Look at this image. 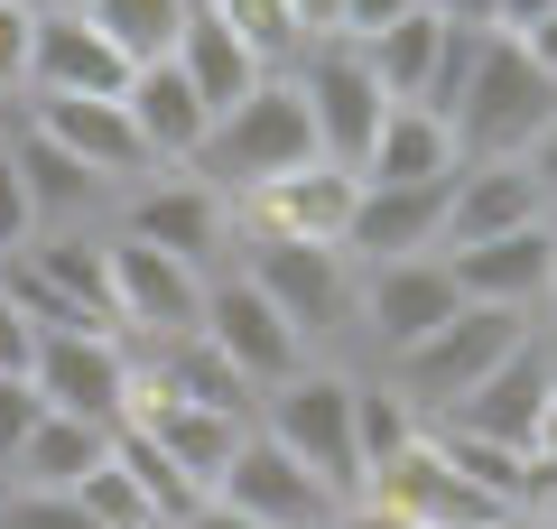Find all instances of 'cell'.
<instances>
[{
    "label": "cell",
    "instance_id": "cell-27",
    "mask_svg": "<svg viewBox=\"0 0 557 529\" xmlns=\"http://www.w3.org/2000/svg\"><path fill=\"white\" fill-rule=\"evenodd\" d=\"M10 158H20V176H28V196H38V223L47 214H84V205L102 196V176L94 168H75V158L57 149V139L28 121V131H10Z\"/></svg>",
    "mask_w": 557,
    "mask_h": 529
},
{
    "label": "cell",
    "instance_id": "cell-16",
    "mask_svg": "<svg viewBox=\"0 0 557 529\" xmlns=\"http://www.w3.org/2000/svg\"><path fill=\"white\" fill-rule=\"evenodd\" d=\"M121 112H131V131H139V149H149V168H196L205 131H214V112H205V94L177 75V57L131 65V84H121Z\"/></svg>",
    "mask_w": 557,
    "mask_h": 529
},
{
    "label": "cell",
    "instance_id": "cell-10",
    "mask_svg": "<svg viewBox=\"0 0 557 529\" xmlns=\"http://www.w3.org/2000/svg\"><path fill=\"white\" fill-rule=\"evenodd\" d=\"M214 502L223 510H242V520H260V529H335V510H344V492H325L317 473L298 465V455L278 446V436H242L233 446V465L214 473Z\"/></svg>",
    "mask_w": 557,
    "mask_h": 529
},
{
    "label": "cell",
    "instance_id": "cell-18",
    "mask_svg": "<svg viewBox=\"0 0 557 529\" xmlns=\"http://www.w3.org/2000/svg\"><path fill=\"white\" fill-rule=\"evenodd\" d=\"M131 428L149 436V446H168L205 483V502H214V473L233 465V446L251 436V418H242V409H205V399H168V391L139 381V391H131Z\"/></svg>",
    "mask_w": 557,
    "mask_h": 529
},
{
    "label": "cell",
    "instance_id": "cell-26",
    "mask_svg": "<svg viewBox=\"0 0 557 529\" xmlns=\"http://www.w3.org/2000/svg\"><path fill=\"white\" fill-rule=\"evenodd\" d=\"M437 47H446V10H437V0H418L409 20H391L381 38H362V65L381 75V94H391V102H418V94H428V75H437Z\"/></svg>",
    "mask_w": 557,
    "mask_h": 529
},
{
    "label": "cell",
    "instance_id": "cell-44",
    "mask_svg": "<svg viewBox=\"0 0 557 529\" xmlns=\"http://www.w3.org/2000/svg\"><path fill=\"white\" fill-rule=\"evenodd\" d=\"M288 10H298L307 38H335V0H288Z\"/></svg>",
    "mask_w": 557,
    "mask_h": 529
},
{
    "label": "cell",
    "instance_id": "cell-22",
    "mask_svg": "<svg viewBox=\"0 0 557 529\" xmlns=\"http://www.w3.org/2000/svg\"><path fill=\"white\" fill-rule=\"evenodd\" d=\"M446 242V176L437 186H362L354 223H344V251L354 260H409Z\"/></svg>",
    "mask_w": 557,
    "mask_h": 529
},
{
    "label": "cell",
    "instance_id": "cell-2",
    "mask_svg": "<svg viewBox=\"0 0 557 529\" xmlns=\"http://www.w3.org/2000/svg\"><path fill=\"white\" fill-rule=\"evenodd\" d=\"M530 334H539L530 307H474V297H465L437 334H418L409 353H391V362H381V381H391L418 418H446V409H456V399L502 362V353L530 344Z\"/></svg>",
    "mask_w": 557,
    "mask_h": 529
},
{
    "label": "cell",
    "instance_id": "cell-13",
    "mask_svg": "<svg viewBox=\"0 0 557 529\" xmlns=\"http://www.w3.org/2000/svg\"><path fill=\"white\" fill-rule=\"evenodd\" d=\"M362 492H372V502H391L409 529H483V520L502 510L493 492H474L456 465H446V446H437L428 428H418L391 465H372V483H362Z\"/></svg>",
    "mask_w": 557,
    "mask_h": 529
},
{
    "label": "cell",
    "instance_id": "cell-12",
    "mask_svg": "<svg viewBox=\"0 0 557 529\" xmlns=\"http://www.w3.org/2000/svg\"><path fill=\"white\" fill-rule=\"evenodd\" d=\"M196 316H205V270L196 260L112 233V325L168 344V334H196Z\"/></svg>",
    "mask_w": 557,
    "mask_h": 529
},
{
    "label": "cell",
    "instance_id": "cell-30",
    "mask_svg": "<svg viewBox=\"0 0 557 529\" xmlns=\"http://www.w3.org/2000/svg\"><path fill=\"white\" fill-rule=\"evenodd\" d=\"M112 455H121V465H131V483L149 492V502H159V520H168V529H177L186 510L205 502V483H196V473H186V465H177V455H168V446H149V436H139L131 418H121V428H112Z\"/></svg>",
    "mask_w": 557,
    "mask_h": 529
},
{
    "label": "cell",
    "instance_id": "cell-4",
    "mask_svg": "<svg viewBox=\"0 0 557 529\" xmlns=\"http://www.w3.org/2000/svg\"><path fill=\"white\" fill-rule=\"evenodd\" d=\"M260 436H278V446L298 455V465L317 473L325 492H344V502L362 492V436H354V372H325V362H307V372H288L278 391H260Z\"/></svg>",
    "mask_w": 557,
    "mask_h": 529
},
{
    "label": "cell",
    "instance_id": "cell-38",
    "mask_svg": "<svg viewBox=\"0 0 557 529\" xmlns=\"http://www.w3.org/2000/svg\"><path fill=\"white\" fill-rule=\"evenodd\" d=\"M28 362H38V316L0 288V372H28Z\"/></svg>",
    "mask_w": 557,
    "mask_h": 529
},
{
    "label": "cell",
    "instance_id": "cell-5",
    "mask_svg": "<svg viewBox=\"0 0 557 529\" xmlns=\"http://www.w3.org/2000/svg\"><path fill=\"white\" fill-rule=\"evenodd\" d=\"M242 270L260 279V297H270L288 325L307 334V353L317 344H335L344 325H354V251L344 242H270V233H242Z\"/></svg>",
    "mask_w": 557,
    "mask_h": 529
},
{
    "label": "cell",
    "instance_id": "cell-9",
    "mask_svg": "<svg viewBox=\"0 0 557 529\" xmlns=\"http://www.w3.org/2000/svg\"><path fill=\"white\" fill-rule=\"evenodd\" d=\"M354 325H362V344L391 362V353H409L418 334H437L446 316L465 307V288H456V270H446L437 251H409V260H354Z\"/></svg>",
    "mask_w": 557,
    "mask_h": 529
},
{
    "label": "cell",
    "instance_id": "cell-20",
    "mask_svg": "<svg viewBox=\"0 0 557 529\" xmlns=\"http://www.w3.org/2000/svg\"><path fill=\"white\" fill-rule=\"evenodd\" d=\"M520 223H548V205H539V186H530L520 158H465V168L446 176V242H437V251L520 233Z\"/></svg>",
    "mask_w": 557,
    "mask_h": 529
},
{
    "label": "cell",
    "instance_id": "cell-1",
    "mask_svg": "<svg viewBox=\"0 0 557 529\" xmlns=\"http://www.w3.org/2000/svg\"><path fill=\"white\" fill-rule=\"evenodd\" d=\"M557 121V75L530 57L520 38H483L474 75H465L456 112H446V131H456V158H520L539 131Z\"/></svg>",
    "mask_w": 557,
    "mask_h": 529
},
{
    "label": "cell",
    "instance_id": "cell-32",
    "mask_svg": "<svg viewBox=\"0 0 557 529\" xmlns=\"http://www.w3.org/2000/svg\"><path fill=\"white\" fill-rule=\"evenodd\" d=\"M75 510H84L94 529H168V520H159V502L131 483V465H121V455H102V465L75 483Z\"/></svg>",
    "mask_w": 557,
    "mask_h": 529
},
{
    "label": "cell",
    "instance_id": "cell-36",
    "mask_svg": "<svg viewBox=\"0 0 557 529\" xmlns=\"http://www.w3.org/2000/svg\"><path fill=\"white\" fill-rule=\"evenodd\" d=\"M38 409H47V399L28 391V372H0V465L20 455V436L38 428Z\"/></svg>",
    "mask_w": 557,
    "mask_h": 529
},
{
    "label": "cell",
    "instance_id": "cell-15",
    "mask_svg": "<svg viewBox=\"0 0 557 529\" xmlns=\"http://www.w3.org/2000/svg\"><path fill=\"white\" fill-rule=\"evenodd\" d=\"M121 233H131V242H159V251L196 260V270L214 279V251L233 242V196L205 186V176H168V186H139V196H131Z\"/></svg>",
    "mask_w": 557,
    "mask_h": 529
},
{
    "label": "cell",
    "instance_id": "cell-47",
    "mask_svg": "<svg viewBox=\"0 0 557 529\" xmlns=\"http://www.w3.org/2000/svg\"><path fill=\"white\" fill-rule=\"evenodd\" d=\"M539 353H548V381H557V325L548 316H539Z\"/></svg>",
    "mask_w": 557,
    "mask_h": 529
},
{
    "label": "cell",
    "instance_id": "cell-46",
    "mask_svg": "<svg viewBox=\"0 0 557 529\" xmlns=\"http://www.w3.org/2000/svg\"><path fill=\"white\" fill-rule=\"evenodd\" d=\"M483 529H557V510H493Z\"/></svg>",
    "mask_w": 557,
    "mask_h": 529
},
{
    "label": "cell",
    "instance_id": "cell-14",
    "mask_svg": "<svg viewBox=\"0 0 557 529\" xmlns=\"http://www.w3.org/2000/svg\"><path fill=\"white\" fill-rule=\"evenodd\" d=\"M456 270V288L474 307H548V279H557V223H520V233H493V242H456L437 251Z\"/></svg>",
    "mask_w": 557,
    "mask_h": 529
},
{
    "label": "cell",
    "instance_id": "cell-48",
    "mask_svg": "<svg viewBox=\"0 0 557 529\" xmlns=\"http://www.w3.org/2000/svg\"><path fill=\"white\" fill-rule=\"evenodd\" d=\"M20 10H38V20H57V10H84V0H20Z\"/></svg>",
    "mask_w": 557,
    "mask_h": 529
},
{
    "label": "cell",
    "instance_id": "cell-3",
    "mask_svg": "<svg viewBox=\"0 0 557 529\" xmlns=\"http://www.w3.org/2000/svg\"><path fill=\"white\" fill-rule=\"evenodd\" d=\"M307 158H317V131H307L298 84H288V75H260L233 112H214V131H205V149H196V176H205V186H223V196H251V186L307 168Z\"/></svg>",
    "mask_w": 557,
    "mask_h": 529
},
{
    "label": "cell",
    "instance_id": "cell-7",
    "mask_svg": "<svg viewBox=\"0 0 557 529\" xmlns=\"http://www.w3.org/2000/svg\"><path fill=\"white\" fill-rule=\"evenodd\" d=\"M196 334L223 353V362H233L242 381H251V391H278L288 372H307V362H317V353H307V334L288 325L270 297H260L251 270H214V279H205V316H196Z\"/></svg>",
    "mask_w": 557,
    "mask_h": 529
},
{
    "label": "cell",
    "instance_id": "cell-35",
    "mask_svg": "<svg viewBox=\"0 0 557 529\" xmlns=\"http://www.w3.org/2000/svg\"><path fill=\"white\" fill-rule=\"evenodd\" d=\"M28 28H38V10L0 0V102H10V94H28Z\"/></svg>",
    "mask_w": 557,
    "mask_h": 529
},
{
    "label": "cell",
    "instance_id": "cell-19",
    "mask_svg": "<svg viewBox=\"0 0 557 529\" xmlns=\"http://www.w3.org/2000/svg\"><path fill=\"white\" fill-rule=\"evenodd\" d=\"M121 84H131V57H121L84 10H57V20L28 28V94H94V102H112Z\"/></svg>",
    "mask_w": 557,
    "mask_h": 529
},
{
    "label": "cell",
    "instance_id": "cell-45",
    "mask_svg": "<svg viewBox=\"0 0 557 529\" xmlns=\"http://www.w3.org/2000/svg\"><path fill=\"white\" fill-rule=\"evenodd\" d=\"M520 47H530V57L548 65V75H557V10H548V20H539V28H530V38H520Z\"/></svg>",
    "mask_w": 557,
    "mask_h": 529
},
{
    "label": "cell",
    "instance_id": "cell-28",
    "mask_svg": "<svg viewBox=\"0 0 557 529\" xmlns=\"http://www.w3.org/2000/svg\"><path fill=\"white\" fill-rule=\"evenodd\" d=\"M186 10H196V0H84V20H94L131 65L168 57V47H177V28H186Z\"/></svg>",
    "mask_w": 557,
    "mask_h": 529
},
{
    "label": "cell",
    "instance_id": "cell-33",
    "mask_svg": "<svg viewBox=\"0 0 557 529\" xmlns=\"http://www.w3.org/2000/svg\"><path fill=\"white\" fill-rule=\"evenodd\" d=\"M38 233H47V223H38V196H28L20 158H10V139H0V260H20Z\"/></svg>",
    "mask_w": 557,
    "mask_h": 529
},
{
    "label": "cell",
    "instance_id": "cell-31",
    "mask_svg": "<svg viewBox=\"0 0 557 529\" xmlns=\"http://www.w3.org/2000/svg\"><path fill=\"white\" fill-rule=\"evenodd\" d=\"M428 428V418L409 409V399L391 391V381H354V436H362V483H372V465H391L409 436Z\"/></svg>",
    "mask_w": 557,
    "mask_h": 529
},
{
    "label": "cell",
    "instance_id": "cell-39",
    "mask_svg": "<svg viewBox=\"0 0 557 529\" xmlns=\"http://www.w3.org/2000/svg\"><path fill=\"white\" fill-rule=\"evenodd\" d=\"M520 168H530V186H539V205H548V223H557V121H548V131L530 139V149H520Z\"/></svg>",
    "mask_w": 557,
    "mask_h": 529
},
{
    "label": "cell",
    "instance_id": "cell-11",
    "mask_svg": "<svg viewBox=\"0 0 557 529\" xmlns=\"http://www.w3.org/2000/svg\"><path fill=\"white\" fill-rule=\"evenodd\" d=\"M354 196H362V176H354V168H335V158H307V168H288V176H270V186H251V196H233V233H270V242H344Z\"/></svg>",
    "mask_w": 557,
    "mask_h": 529
},
{
    "label": "cell",
    "instance_id": "cell-43",
    "mask_svg": "<svg viewBox=\"0 0 557 529\" xmlns=\"http://www.w3.org/2000/svg\"><path fill=\"white\" fill-rule=\"evenodd\" d=\"M177 529H260V520H242V510H223V502H196Z\"/></svg>",
    "mask_w": 557,
    "mask_h": 529
},
{
    "label": "cell",
    "instance_id": "cell-41",
    "mask_svg": "<svg viewBox=\"0 0 557 529\" xmlns=\"http://www.w3.org/2000/svg\"><path fill=\"white\" fill-rule=\"evenodd\" d=\"M548 10H557V0H502V20H493V28H502V38H530Z\"/></svg>",
    "mask_w": 557,
    "mask_h": 529
},
{
    "label": "cell",
    "instance_id": "cell-40",
    "mask_svg": "<svg viewBox=\"0 0 557 529\" xmlns=\"http://www.w3.org/2000/svg\"><path fill=\"white\" fill-rule=\"evenodd\" d=\"M335 529H409V520H399L391 502H372V492H354V502L335 510Z\"/></svg>",
    "mask_w": 557,
    "mask_h": 529
},
{
    "label": "cell",
    "instance_id": "cell-17",
    "mask_svg": "<svg viewBox=\"0 0 557 529\" xmlns=\"http://www.w3.org/2000/svg\"><path fill=\"white\" fill-rule=\"evenodd\" d=\"M28 121H38V131L75 158V168H94L102 186L149 176V149H139V131H131V112H121V94H112V102H94V94H28Z\"/></svg>",
    "mask_w": 557,
    "mask_h": 529
},
{
    "label": "cell",
    "instance_id": "cell-21",
    "mask_svg": "<svg viewBox=\"0 0 557 529\" xmlns=\"http://www.w3.org/2000/svg\"><path fill=\"white\" fill-rule=\"evenodd\" d=\"M548 391H557V381H548V353H539V334H530V344L502 353V362L437 418V428H474V436H502V446H530V428H539V409H548Z\"/></svg>",
    "mask_w": 557,
    "mask_h": 529
},
{
    "label": "cell",
    "instance_id": "cell-23",
    "mask_svg": "<svg viewBox=\"0 0 557 529\" xmlns=\"http://www.w3.org/2000/svg\"><path fill=\"white\" fill-rule=\"evenodd\" d=\"M456 168H465V158H456V131H446L428 102H391L354 176H362V186H437V176H456Z\"/></svg>",
    "mask_w": 557,
    "mask_h": 529
},
{
    "label": "cell",
    "instance_id": "cell-25",
    "mask_svg": "<svg viewBox=\"0 0 557 529\" xmlns=\"http://www.w3.org/2000/svg\"><path fill=\"white\" fill-rule=\"evenodd\" d=\"M168 57H177V75L205 94V112H233V102L260 84V57L214 20V10H205V0L186 10V28H177V47H168Z\"/></svg>",
    "mask_w": 557,
    "mask_h": 529
},
{
    "label": "cell",
    "instance_id": "cell-37",
    "mask_svg": "<svg viewBox=\"0 0 557 529\" xmlns=\"http://www.w3.org/2000/svg\"><path fill=\"white\" fill-rule=\"evenodd\" d=\"M418 0H335V38L344 47H362V38H381L391 20H409Z\"/></svg>",
    "mask_w": 557,
    "mask_h": 529
},
{
    "label": "cell",
    "instance_id": "cell-34",
    "mask_svg": "<svg viewBox=\"0 0 557 529\" xmlns=\"http://www.w3.org/2000/svg\"><path fill=\"white\" fill-rule=\"evenodd\" d=\"M0 529H94L75 510V492H20V502H0Z\"/></svg>",
    "mask_w": 557,
    "mask_h": 529
},
{
    "label": "cell",
    "instance_id": "cell-24",
    "mask_svg": "<svg viewBox=\"0 0 557 529\" xmlns=\"http://www.w3.org/2000/svg\"><path fill=\"white\" fill-rule=\"evenodd\" d=\"M112 455V428H94V418H65V409H38V428L20 436V455H10V473H20V492H75L84 473Z\"/></svg>",
    "mask_w": 557,
    "mask_h": 529
},
{
    "label": "cell",
    "instance_id": "cell-29",
    "mask_svg": "<svg viewBox=\"0 0 557 529\" xmlns=\"http://www.w3.org/2000/svg\"><path fill=\"white\" fill-rule=\"evenodd\" d=\"M205 10H214V20L260 57V75H288V65L317 47V38L298 28V10H288V0H205Z\"/></svg>",
    "mask_w": 557,
    "mask_h": 529
},
{
    "label": "cell",
    "instance_id": "cell-6",
    "mask_svg": "<svg viewBox=\"0 0 557 529\" xmlns=\"http://www.w3.org/2000/svg\"><path fill=\"white\" fill-rule=\"evenodd\" d=\"M28 391L65 418H94V428H121L139 391V362L121 353L112 325H38V362H28Z\"/></svg>",
    "mask_w": 557,
    "mask_h": 529
},
{
    "label": "cell",
    "instance_id": "cell-42",
    "mask_svg": "<svg viewBox=\"0 0 557 529\" xmlns=\"http://www.w3.org/2000/svg\"><path fill=\"white\" fill-rule=\"evenodd\" d=\"M530 455L557 473V391H548V409H539V428H530Z\"/></svg>",
    "mask_w": 557,
    "mask_h": 529
},
{
    "label": "cell",
    "instance_id": "cell-8",
    "mask_svg": "<svg viewBox=\"0 0 557 529\" xmlns=\"http://www.w3.org/2000/svg\"><path fill=\"white\" fill-rule=\"evenodd\" d=\"M288 84H298V102H307L317 158H335V168H362V149H372L381 112H391V94H381V75L362 65V47L317 38L298 65H288Z\"/></svg>",
    "mask_w": 557,
    "mask_h": 529
},
{
    "label": "cell",
    "instance_id": "cell-49",
    "mask_svg": "<svg viewBox=\"0 0 557 529\" xmlns=\"http://www.w3.org/2000/svg\"><path fill=\"white\" fill-rule=\"evenodd\" d=\"M539 316H548V325H557V279H548V307H539Z\"/></svg>",
    "mask_w": 557,
    "mask_h": 529
}]
</instances>
